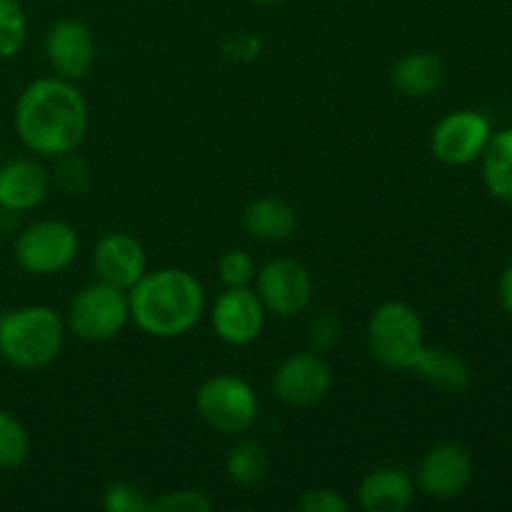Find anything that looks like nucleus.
Listing matches in <instances>:
<instances>
[{
    "label": "nucleus",
    "mask_w": 512,
    "mask_h": 512,
    "mask_svg": "<svg viewBox=\"0 0 512 512\" xmlns=\"http://www.w3.org/2000/svg\"><path fill=\"white\" fill-rule=\"evenodd\" d=\"M93 268L98 280L128 293L148 273V255L138 238L115 230V233L103 235L95 245Z\"/></svg>",
    "instance_id": "13"
},
{
    "label": "nucleus",
    "mask_w": 512,
    "mask_h": 512,
    "mask_svg": "<svg viewBox=\"0 0 512 512\" xmlns=\"http://www.w3.org/2000/svg\"><path fill=\"white\" fill-rule=\"evenodd\" d=\"M90 115L83 93L65 78L33 80L15 105V130L33 153L68 155L88 135Z\"/></svg>",
    "instance_id": "1"
},
{
    "label": "nucleus",
    "mask_w": 512,
    "mask_h": 512,
    "mask_svg": "<svg viewBox=\"0 0 512 512\" xmlns=\"http://www.w3.org/2000/svg\"><path fill=\"white\" fill-rule=\"evenodd\" d=\"M215 335L228 345H250L258 340L265 325V305L250 288H225L215 300L213 313Z\"/></svg>",
    "instance_id": "12"
},
{
    "label": "nucleus",
    "mask_w": 512,
    "mask_h": 512,
    "mask_svg": "<svg viewBox=\"0 0 512 512\" xmlns=\"http://www.w3.org/2000/svg\"><path fill=\"white\" fill-rule=\"evenodd\" d=\"M243 225L255 240L263 243H283L298 230V215L293 205L280 198H258L245 208Z\"/></svg>",
    "instance_id": "17"
},
{
    "label": "nucleus",
    "mask_w": 512,
    "mask_h": 512,
    "mask_svg": "<svg viewBox=\"0 0 512 512\" xmlns=\"http://www.w3.org/2000/svg\"><path fill=\"white\" fill-rule=\"evenodd\" d=\"M30 438L25 425L15 415L0 408V468L15 470L28 460Z\"/></svg>",
    "instance_id": "22"
},
{
    "label": "nucleus",
    "mask_w": 512,
    "mask_h": 512,
    "mask_svg": "<svg viewBox=\"0 0 512 512\" xmlns=\"http://www.w3.org/2000/svg\"><path fill=\"white\" fill-rule=\"evenodd\" d=\"M103 508L108 512H148L150 500L138 485L113 483L103 495Z\"/></svg>",
    "instance_id": "25"
},
{
    "label": "nucleus",
    "mask_w": 512,
    "mask_h": 512,
    "mask_svg": "<svg viewBox=\"0 0 512 512\" xmlns=\"http://www.w3.org/2000/svg\"><path fill=\"white\" fill-rule=\"evenodd\" d=\"M498 293H500V303H503V308L512 315V263L505 268V273L500 275Z\"/></svg>",
    "instance_id": "30"
},
{
    "label": "nucleus",
    "mask_w": 512,
    "mask_h": 512,
    "mask_svg": "<svg viewBox=\"0 0 512 512\" xmlns=\"http://www.w3.org/2000/svg\"><path fill=\"white\" fill-rule=\"evenodd\" d=\"M368 350L390 370H413L423 355L425 330L418 310L403 300H390L375 308L365 330Z\"/></svg>",
    "instance_id": "4"
},
{
    "label": "nucleus",
    "mask_w": 512,
    "mask_h": 512,
    "mask_svg": "<svg viewBox=\"0 0 512 512\" xmlns=\"http://www.w3.org/2000/svg\"><path fill=\"white\" fill-rule=\"evenodd\" d=\"M390 80L405 98H428L443 85L445 65L433 53H410L393 65Z\"/></svg>",
    "instance_id": "18"
},
{
    "label": "nucleus",
    "mask_w": 512,
    "mask_h": 512,
    "mask_svg": "<svg viewBox=\"0 0 512 512\" xmlns=\"http://www.w3.org/2000/svg\"><path fill=\"white\" fill-rule=\"evenodd\" d=\"M195 410L200 420L215 433H248L258 420V395L238 375L220 373L205 380L195 393Z\"/></svg>",
    "instance_id": "5"
},
{
    "label": "nucleus",
    "mask_w": 512,
    "mask_h": 512,
    "mask_svg": "<svg viewBox=\"0 0 512 512\" xmlns=\"http://www.w3.org/2000/svg\"><path fill=\"white\" fill-rule=\"evenodd\" d=\"M258 298L265 310L280 318H295L313 300V278L308 268L293 258H275L255 273Z\"/></svg>",
    "instance_id": "8"
},
{
    "label": "nucleus",
    "mask_w": 512,
    "mask_h": 512,
    "mask_svg": "<svg viewBox=\"0 0 512 512\" xmlns=\"http://www.w3.org/2000/svg\"><path fill=\"white\" fill-rule=\"evenodd\" d=\"M220 280L225 288H248L255 280V260L245 250H228L218 263Z\"/></svg>",
    "instance_id": "24"
},
{
    "label": "nucleus",
    "mask_w": 512,
    "mask_h": 512,
    "mask_svg": "<svg viewBox=\"0 0 512 512\" xmlns=\"http://www.w3.org/2000/svg\"><path fill=\"white\" fill-rule=\"evenodd\" d=\"M80 248L78 233L63 220H38L15 240L13 255L30 275H58L75 260Z\"/></svg>",
    "instance_id": "7"
},
{
    "label": "nucleus",
    "mask_w": 512,
    "mask_h": 512,
    "mask_svg": "<svg viewBox=\"0 0 512 512\" xmlns=\"http://www.w3.org/2000/svg\"><path fill=\"white\" fill-rule=\"evenodd\" d=\"M50 188L43 165L30 158L10 160L0 168V208L25 213L38 208Z\"/></svg>",
    "instance_id": "15"
},
{
    "label": "nucleus",
    "mask_w": 512,
    "mask_h": 512,
    "mask_svg": "<svg viewBox=\"0 0 512 512\" xmlns=\"http://www.w3.org/2000/svg\"><path fill=\"white\" fill-rule=\"evenodd\" d=\"M45 55L60 78L80 80L95 63V38L80 20H58L45 35Z\"/></svg>",
    "instance_id": "14"
},
{
    "label": "nucleus",
    "mask_w": 512,
    "mask_h": 512,
    "mask_svg": "<svg viewBox=\"0 0 512 512\" xmlns=\"http://www.w3.org/2000/svg\"><path fill=\"white\" fill-rule=\"evenodd\" d=\"M255 5H275V3H283V0H250Z\"/></svg>",
    "instance_id": "31"
},
{
    "label": "nucleus",
    "mask_w": 512,
    "mask_h": 512,
    "mask_svg": "<svg viewBox=\"0 0 512 512\" xmlns=\"http://www.w3.org/2000/svg\"><path fill=\"white\" fill-rule=\"evenodd\" d=\"M415 500V483L405 470L378 468L360 483L358 503L365 512H405Z\"/></svg>",
    "instance_id": "16"
},
{
    "label": "nucleus",
    "mask_w": 512,
    "mask_h": 512,
    "mask_svg": "<svg viewBox=\"0 0 512 512\" xmlns=\"http://www.w3.org/2000/svg\"><path fill=\"white\" fill-rule=\"evenodd\" d=\"M483 180L498 200L512 203V128L493 133L483 150Z\"/></svg>",
    "instance_id": "20"
},
{
    "label": "nucleus",
    "mask_w": 512,
    "mask_h": 512,
    "mask_svg": "<svg viewBox=\"0 0 512 512\" xmlns=\"http://www.w3.org/2000/svg\"><path fill=\"white\" fill-rule=\"evenodd\" d=\"M493 138V125L478 110H455L445 115L430 135L435 158L445 165H470L483 155Z\"/></svg>",
    "instance_id": "10"
},
{
    "label": "nucleus",
    "mask_w": 512,
    "mask_h": 512,
    "mask_svg": "<svg viewBox=\"0 0 512 512\" xmlns=\"http://www.w3.org/2000/svg\"><path fill=\"white\" fill-rule=\"evenodd\" d=\"M128 320V293L98 280L93 285H85L70 300L65 328L85 343H105V340H113L115 335H120Z\"/></svg>",
    "instance_id": "6"
},
{
    "label": "nucleus",
    "mask_w": 512,
    "mask_h": 512,
    "mask_svg": "<svg viewBox=\"0 0 512 512\" xmlns=\"http://www.w3.org/2000/svg\"><path fill=\"white\" fill-rule=\"evenodd\" d=\"M308 338L310 345L315 350H328L338 343L340 338V325L338 320L333 318L330 313H320L310 320V328H308Z\"/></svg>",
    "instance_id": "28"
},
{
    "label": "nucleus",
    "mask_w": 512,
    "mask_h": 512,
    "mask_svg": "<svg viewBox=\"0 0 512 512\" xmlns=\"http://www.w3.org/2000/svg\"><path fill=\"white\" fill-rule=\"evenodd\" d=\"M65 320L48 305H25L0 318V355L13 368L38 370L65 345Z\"/></svg>",
    "instance_id": "3"
},
{
    "label": "nucleus",
    "mask_w": 512,
    "mask_h": 512,
    "mask_svg": "<svg viewBox=\"0 0 512 512\" xmlns=\"http://www.w3.org/2000/svg\"><path fill=\"white\" fill-rule=\"evenodd\" d=\"M130 318L150 338H180L200 323L205 290L183 268H160L145 273L128 290Z\"/></svg>",
    "instance_id": "2"
},
{
    "label": "nucleus",
    "mask_w": 512,
    "mask_h": 512,
    "mask_svg": "<svg viewBox=\"0 0 512 512\" xmlns=\"http://www.w3.org/2000/svg\"><path fill=\"white\" fill-rule=\"evenodd\" d=\"M298 510L303 512H348L350 503L333 488H313L298 500Z\"/></svg>",
    "instance_id": "27"
},
{
    "label": "nucleus",
    "mask_w": 512,
    "mask_h": 512,
    "mask_svg": "<svg viewBox=\"0 0 512 512\" xmlns=\"http://www.w3.org/2000/svg\"><path fill=\"white\" fill-rule=\"evenodd\" d=\"M413 373L428 380L430 385H435L443 393H463L473 383V373H470L468 363L445 353V350L425 348L418 363H415Z\"/></svg>",
    "instance_id": "19"
},
{
    "label": "nucleus",
    "mask_w": 512,
    "mask_h": 512,
    "mask_svg": "<svg viewBox=\"0 0 512 512\" xmlns=\"http://www.w3.org/2000/svg\"><path fill=\"white\" fill-rule=\"evenodd\" d=\"M225 473L240 488H255L268 473V453L258 440H238L225 458Z\"/></svg>",
    "instance_id": "21"
},
{
    "label": "nucleus",
    "mask_w": 512,
    "mask_h": 512,
    "mask_svg": "<svg viewBox=\"0 0 512 512\" xmlns=\"http://www.w3.org/2000/svg\"><path fill=\"white\" fill-rule=\"evenodd\" d=\"M28 38V18L20 0H0V60L15 58Z\"/></svg>",
    "instance_id": "23"
},
{
    "label": "nucleus",
    "mask_w": 512,
    "mask_h": 512,
    "mask_svg": "<svg viewBox=\"0 0 512 512\" xmlns=\"http://www.w3.org/2000/svg\"><path fill=\"white\" fill-rule=\"evenodd\" d=\"M333 388V368L315 350L295 353L278 365L273 375V393L290 408H313Z\"/></svg>",
    "instance_id": "9"
},
{
    "label": "nucleus",
    "mask_w": 512,
    "mask_h": 512,
    "mask_svg": "<svg viewBox=\"0 0 512 512\" xmlns=\"http://www.w3.org/2000/svg\"><path fill=\"white\" fill-rule=\"evenodd\" d=\"M225 53L235 60H253L260 53V40L253 35H235L228 45H225Z\"/></svg>",
    "instance_id": "29"
},
{
    "label": "nucleus",
    "mask_w": 512,
    "mask_h": 512,
    "mask_svg": "<svg viewBox=\"0 0 512 512\" xmlns=\"http://www.w3.org/2000/svg\"><path fill=\"white\" fill-rule=\"evenodd\" d=\"M153 512H210L213 503L200 490H173L163 498L150 500Z\"/></svg>",
    "instance_id": "26"
},
{
    "label": "nucleus",
    "mask_w": 512,
    "mask_h": 512,
    "mask_svg": "<svg viewBox=\"0 0 512 512\" xmlns=\"http://www.w3.org/2000/svg\"><path fill=\"white\" fill-rule=\"evenodd\" d=\"M473 458L458 443H440L423 455L418 485L435 500H455L473 480Z\"/></svg>",
    "instance_id": "11"
}]
</instances>
